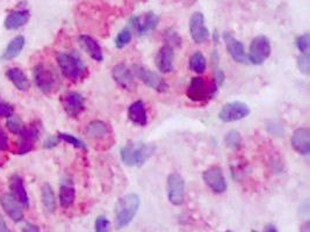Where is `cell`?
<instances>
[{
    "label": "cell",
    "instance_id": "5b68a950",
    "mask_svg": "<svg viewBox=\"0 0 310 232\" xmlns=\"http://www.w3.org/2000/svg\"><path fill=\"white\" fill-rule=\"evenodd\" d=\"M271 51H272V48H271L269 38L264 35L256 36L250 44L248 62L253 65H261L270 57Z\"/></svg>",
    "mask_w": 310,
    "mask_h": 232
},
{
    "label": "cell",
    "instance_id": "ac0fdd59",
    "mask_svg": "<svg viewBox=\"0 0 310 232\" xmlns=\"http://www.w3.org/2000/svg\"><path fill=\"white\" fill-rule=\"evenodd\" d=\"M292 147L300 154L307 156L310 152V130L308 128H299L293 132Z\"/></svg>",
    "mask_w": 310,
    "mask_h": 232
},
{
    "label": "cell",
    "instance_id": "8d00e7d4",
    "mask_svg": "<svg viewBox=\"0 0 310 232\" xmlns=\"http://www.w3.org/2000/svg\"><path fill=\"white\" fill-rule=\"evenodd\" d=\"M298 67L303 75L310 74V56L309 54H301L298 57Z\"/></svg>",
    "mask_w": 310,
    "mask_h": 232
},
{
    "label": "cell",
    "instance_id": "5bb4252c",
    "mask_svg": "<svg viewBox=\"0 0 310 232\" xmlns=\"http://www.w3.org/2000/svg\"><path fill=\"white\" fill-rule=\"evenodd\" d=\"M63 108L71 118H77L85 109V99L78 92H69L62 99Z\"/></svg>",
    "mask_w": 310,
    "mask_h": 232
},
{
    "label": "cell",
    "instance_id": "4316f807",
    "mask_svg": "<svg viewBox=\"0 0 310 232\" xmlns=\"http://www.w3.org/2000/svg\"><path fill=\"white\" fill-rule=\"evenodd\" d=\"M76 197V191L75 187L72 186L70 182H64L61 188H59V203H61L62 208L67 209L71 207L75 202Z\"/></svg>",
    "mask_w": 310,
    "mask_h": 232
},
{
    "label": "cell",
    "instance_id": "d4e9b609",
    "mask_svg": "<svg viewBox=\"0 0 310 232\" xmlns=\"http://www.w3.org/2000/svg\"><path fill=\"white\" fill-rule=\"evenodd\" d=\"M6 77L8 78V80L12 81V84L14 85L19 91H24V92L28 91L31 84H29L27 76L25 75V72L21 70V68L19 67L8 68L6 72Z\"/></svg>",
    "mask_w": 310,
    "mask_h": 232
},
{
    "label": "cell",
    "instance_id": "e575fe53",
    "mask_svg": "<svg viewBox=\"0 0 310 232\" xmlns=\"http://www.w3.org/2000/svg\"><path fill=\"white\" fill-rule=\"evenodd\" d=\"M295 44L301 54H309L310 49V35L308 33H304L302 35L296 37Z\"/></svg>",
    "mask_w": 310,
    "mask_h": 232
},
{
    "label": "cell",
    "instance_id": "cb8c5ba5",
    "mask_svg": "<svg viewBox=\"0 0 310 232\" xmlns=\"http://www.w3.org/2000/svg\"><path fill=\"white\" fill-rule=\"evenodd\" d=\"M86 135L92 140H105L110 135V128L107 123L96 120L88 123L86 128Z\"/></svg>",
    "mask_w": 310,
    "mask_h": 232
},
{
    "label": "cell",
    "instance_id": "8fae6325",
    "mask_svg": "<svg viewBox=\"0 0 310 232\" xmlns=\"http://www.w3.org/2000/svg\"><path fill=\"white\" fill-rule=\"evenodd\" d=\"M112 77L116 84L121 86L123 89L127 91H135V75L132 72V68L124 64H118L112 70Z\"/></svg>",
    "mask_w": 310,
    "mask_h": 232
},
{
    "label": "cell",
    "instance_id": "83f0119b",
    "mask_svg": "<svg viewBox=\"0 0 310 232\" xmlns=\"http://www.w3.org/2000/svg\"><path fill=\"white\" fill-rule=\"evenodd\" d=\"M42 203L43 207L46 208V210L50 214L55 213L56 210V197L54 194L53 188L49 183L43 184L42 187Z\"/></svg>",
    "mask_w": 310,
    "mask_h": 232
},
{
    "label": "cell",
    "instance_id": "30bf717a",
    "mask_svg": "<svg viewBox=\"0 0 310 232\" xmlns=\"http://www.w3.org/2000/svg\"><path fill=\"white\" fill-rule=\"evenodd\" d=\"M205 183L216 194H222L227 191V181L223 171L219 166H212L202 174Z\"/></svg>",
    "mask_w": 310,
    "mask_h": 232
},
{
    "label": "cell",
    "instance_id": "f546056e",
    "mask_svg": "<svg viewBox=\"0 0 310 232\" xmlns=\"http://www.w3.org/2000/svg\"><path fill=\"white\" fill-rule=\"evenodd\" d=\"M225 144L232 150H237L242 145V136L237 130H230L225 136Z\"/></svg>",
    "mask_w": 310,
    "mask_h": 232
},
{
    "label": "cell",
    "instance_id": "e0dca14e",
    "mask_svg": "<svg viewBox=\"0 0 310 232\" xmlns=\"http://www.w3.org/2000/svg\"><path fill=\"white\" fill-rule=\"evenodd\" d=\"M156 66L162 74H171L174 68V51L169 45H164L159 49L154 59Z\"/></svg>",
    "mask_w": 310,
    "mask_h": 232
},
{
    "label": "cell",
    "instance_id": "ab89813d",
    "mask_svg": "<svg viewBox=\"0 0 310 232\" xmlns=\"http://www.w3.org/2000/svg\"><path fill=\"white\" fill-rule=\"evenodd\" d=\"M58 142H59L58 137L50 136L49 138L45 142V148H46V149H53V148H55V147H57Z\"/></svg>",
    "mask_w": 310,
    "mask_h": 232
},
{
    "label": "cell",
    "instance_id": "6da1fadb",
    "mask_svg": "<svg viewBox=\"0 0 310 232\" xmlns=\"http://www.w3.org/2000/svg\"><path fill=\"white\" fill-rule=\"evenodd\" d=\"M156 151V147L143 142H130L122 147L120 151L121 160L124 165L130 167L143 166Z\"/></svg>",
    "mask_w": 310,
    "mask_h": 232
},
{
    "label": "cell",
    "instance_id": "f6af8a7d",
    "mask_svg": "<svg viewBox=\"0 0 310 232\" xmlns=\"http://www.w3.org/2000/svg\"><path fill=\"white\" fill-rule=\"evenodd\" d=\"M251 232H258V231H255V230H252V231H251Z\"/></svg>",
    "mask_w": 310,
    "mask_h": 232
},
{
    "label": "cell",
    "instance_id": "484cf974",
    "mask_svg": "<svg viewBox=\"0 0 310 232\" xmlns=\"http://www.w3.org/2000/svg\"><path fill=\"white\" fill-rule=\"evenodd\" d=\"M26 40L23 35L15 36L13 40L8 43L5 51L2 55L3 61H11V59L18 57L21 51H23L25 47Z\"/></svg>",
    "mask_w": 310,
    "mask_h": 232
},
{
    "label": "cell",
    "instance_id": "74e56055",
    "mask_svg": "<svg viewBox=\"0 0 310 232\" xmlns=\"http://www.w3.org/2000/svg\"><path fill=\"white\" fill-rule=\"evenodd\" d=\"M14 113V108L6 102L0 101V118H11Z\"/></svg>",
    "mask_w": 310,
    "mask_h": 232
},
{
    "label": "cell",
    "instance_id": "52a82bcc",
    "mask_svg": "<svg viewBox=\"0 0 310 232\" xmlns=\"http://www.w3.org/2000/svg\"><path fill=\"white\" fill-rule=\"evenodd\" d=\"M250 113L251 110L247 104L240 101H232L222 107L218 113V119L225 123H231L248 118Z\"/></svg>",
    "mask_w": 310,
    "mask_h": 232
},
{
    "label": "cell",
    "instance_id": "f1b7e54d",
    "mask_svg": "<svg viewBox=\"0 0 310 232\" xmlns=\"http://www.w3.org/2000/svg\"><path fill=\"white\" fill-rule=\"evenodd\" d=\"M189 68H191L192 71H194L195 74H204V72L206 71V67H207V61H206V57L204 55H202V53H200V51H196V53H194L192 55V57L189 58Z\"/></svg>",
    "mask_w": 310,
    "mask_h": 232
},
{
    "label": "cell",
    "instance_id": "9a60e30c",
    "mask_svg": "<svg viewBox=\"0 0 310 232\" xmlns=\"http://www.w3.org/2000/svg\"><path fill=\"white\" fill-rule=\"evenodd\" d=\"M223 40L226 42V47L231 58L234 59L236 63L240 64H247L248 62V56L245 54V48L243 43L239 40H237L231 33H225L223 34Z\"/></svg>",
    "mask_w": 310,
    "mask_h": 232
},
{
    "label": "cell",
    "instance_id": "d590c367",
    "mask_svg": "<svg viewBox=\"0 0 310 232\" xmlns=\"http://www.w3.org/2000/svg\"><path fill=\"white\" fill-rule=\"evenodd\" d=\"M94 230L96 232H110V222L106 216H100L97 217L96 223H94Z\"/></svg>",
    "mask_w": 310,
    "mask_h": 232
},
{
    "label": "cell",
    "instance_id": "bcb514c9",
    "mask_svg": "<svg viewBox=\"0 0 310 232\" xmlns=\"http://www.w3.org/2000/svg\"><path fill=\"white\" fill-rule=\"evenodd\" d=\"M227 232H231V231H227Z\"/></svg>",
    "mask_w": 310,
    "mask_h": 232
},
{
    "label": "cell",
    "instance_id": "836d02e7",
    "mask_svg": "<svg viewBox=\"0 0 310 232\" xmlns=\"http://www.w3.org/2000/svg\"><path fill=\"white\" fill-rule=\"evenodd\" d=\"M6 126L8 128V130H10L12 134H14V135H20L25 127L23 121H21L18 116H14V115H12L11 118L7 119Z\"/></svg>",
    "mask_w": 310,
    "mask_h": 232
},
{
    "label": "cell",
    "instance_id": "d6a6232c",
    "mask_svg": "<svg viewBox=\"0 0 310 232\" xmlns=\"http://www.w3.org/2000/svg\"><path fill=\"white\" fill-rule=\"evenodd\" d=\"M131 38H132L131 32L129 31V29H123V31L118 34V36L115 38V47L118 49H122L131 42Z\"/></svg>",
    "mask_w": 310,
    "mask_h": 232
},
{
    "label": "cell",
    "instance_id": "ee69618b",
    "mask_svg": "<svg viewBox=\"0 0 310 232\" xmlns=\"http://www.w3.org/2000/svg\"><path fill=\"white\" fill-rule=\"evenodd\" d=\"M265 232H278V230L275 229V226H274V225H269V226L265 229Z\"/></svg>",
    "mask_w": 310,
    "mask_h": 232
},
{
    "label": "cell",
    "instance_id": "f35d334b",
    "mask_svg": "<svg viewBox=\"0 0 310 232\" xmlns=\"http://www.w3.org/2000/svg\"><path fill=\"white\" fill-rule=\"evenodd\" d=\"M8 149V138L5 132L3 131V129L0 128V150L5 151Z\"/></svg>",
    "mask_w": 310,
    "mask_h": 232
},
{
    "label": "cell",
    "instance_id": "44dd1931",
    "mask_svg": "<svg viewBox=\"0 0 310 232\" xmlns=\"http://www.w3.org/2000/svg\"><path fill=\"white\" fill-rule=\"evenodd\" d=\"M128 118L131 123L139 127H145L148 123V114H146L145 106L143 101H135L129 106Z\"/></svg>",
    "mask_w": 310,
    "mask_h": 232
},
{
    "label": "cell",
    "instance_id": "7bdbcfd3",
    "mask_svg": "<svg viewBox=\"0 0 310 232\" xmlns=\"http://www.w3.org/2000/svg\"><path fill=\"white\" fill-rule=\"evenodd\" d=\"M300 232H310V223L309 222H305L304 224L302 226H301Z\"/></svg>",
    "mask_w": 310,
    "mask_h": 232
},
{
    "label": "cell",
    "instance_id": "7402d4cb",
    "mask_svg": "<svg viewBox=\"0 0 310 232\" xmlns=\"http://www.w3.org/2000/svg\"><path fill=\"white\" fill-rule=\"evenodd\" d=\"M79 44L81 45L86 53H87L91 58L97 62H102L103 61V55H102V49L99 43L94 40L93 37L88 35H80L79 36Z\"/></svg>",
    "mask_w": 310,
    "mask_h": 232
},
{
    "label": "cell",
    "instance_id": "4dcf8cb0",
    "mask_svg": "<svg viewBox=\"0 0 310 232\" xmlns=\"http://www.w3.org/2000/svg\"><path fill=\"white\" fill-rule=\"evenodd\" d=\"M57 137H58L59 141L65 142V143L72 145L73 148L81 149V150H86V149H87V147H86V144L84 143L83 141H80L79 138H77V137H75L73 135L65 134V132H58Z\"/></svg>",
    "mask_w": 310,
    "mask_h": 232
},
{
    "label": "cell",
    "instance_id": "603a6c76",
    "mask_svg": "<svg viewBox=\"0 0 310 232\" xmlns=\"http://www.w3.org/2000/svg\"><path fill=\"white\" fill-rule=\"evenodd\" d=\"M10 188L12 191L11 194L14 196L15 199L24 205V207L27 208L29 205V199H28L27 192H26L23 179H21V177H19L18 174H14L11 177Z\"/></svg>",
    "mask_w": 310,
    "mask_h": 232
},
{
    "label": "cell",
    "instance_id": "277c9868",
    "mask_svg": "<svg viewBox=\"0 0 310 232\" xmlns=\"http://www.w3.org/2000/svg\"><path fill=\"white\" fill-rule=\"evenodd\" d=\"M217 88L218 87L214 81L212 84H208L205 78H201V77H194V78H192L191 83L188 85L186 94L189 100L201 102V101L209 100V99L216 93Z\"/></svg>",
    "mask_w": 310,
    "mask_h": 232
},
{
    "label": "cell",
    "instance_id": "8992f818",
    "mask_svg": "<svg viewBox=\"0 0 310 232\" xmlns=\"http://www.w3.org/2000/svg\"><path fill=\"white\" fill-rule=\"evenodd\" d=\"M132 72H134L135 77H137L142 83L145 84L148 87L154 89V91L159 93H165L169 89V85H167L166 81L161 76H158L156 72L149 70V68L136 65L132 67Z\"/></svg>",
    "mask_w": 310,
    "mask_h": 232
},
{
    "label": "cell",
    "instance_id": "3957f363",
    "mask_svg": "<svg viewBox=\"0 0 310 232\" xmlns=\"http://www.w3.org/2000/svg\"><path fill=\"white\" fill-rule=\"evenodd\" d=\"M57 63L64 77L71 81L83 79L87 74V68L84 62L73 53L59 54L57 56Z\"/></svg>",
    "mask_w": 310,
    "mask_h": 232
},
{
    "label": "cell",
    "instance_id": "d6986e66",
    "mask_svg": "<svg viewBox=\"0 0 310 232\" xmlns=\"http://www.w3.org/2000/svg\"><path fill=\"white\" fill-rule=\"evenodd\" d=\"M38 129L35 126L24 127L23 131H21L20 141H19V154H25L32 151L34 148V143L38 140Z\"/></svg>",
    "mask_w": 310,
    "mask_h": 232
},
{
    "label": "cell",
    "instance_id": "1f68e13d",
    "mask_svg": "<svg viewBox=\"0 0 310 232\" xmlns=\"http://www.w3.org/2000/svg\"><path fill=\"white\" fill-rule=\"evenodd\" d=\"M164 40L166 42V45L171 47L172 49L174 48H179L180 45H182V37L178 35V33L173 29H166L164 33Z\"/></svg>",
    "mask_w": 310,
    "mask_h": 232
},
{
    "label": "cell",
    "instance_id": "ba28073f",
    "mask_svg": "<svg viewBox=\"0 0 310 232\" xmlns=\"http://www.w3.org/2000/svg\"><path fill=\"white\" fill-rule=\"evenodd\" d=\"M34 80H35L37 88L45 94L54 92L56 85H57V77L55 76L53 70H50L43 64H38L34 68Z\"/></svg>",
    "mask_w": 310,
    "mask_h": 232
},
{
    "label": "cell",
    "instance_id": "2e32d148",
    "mask_svg": "<svg viewBox=\"0 0 310 232\" xmlns=\"http://www.w3.org/2000/svg\"><path fill=\"white\" fill-rule=\"evenodd\" d=\"M0 204L7 216L14 222H20L24 218V210L21 208L20 202L13 196L11 193H6L0 196Z\"/></svg>",
    "mask_w": 310,
    "mask_h": 232
},
{
    "label": "cell",
    "instance_id": "7a4b0ae2",
    "mask_svg": "<svg viewBox=\"0 0 310 232\" xmlns=\"http://www.w3.org/2000/svg\"><path fill=\"white\" fill-rule=\"evenodd\" d=\"M141 205V199L137 194H127L119 200L118 205L115 209V225L118 229L130 224L134 220L137 212H139Z\"/></svg>",
    "mask_w": 310,
    "mask_h": 232
},
{
    "label": "cell",
    "instance_id": "b9f144b4",
    "mask_svg": "<svg viewBox=\"0 0 310 232\" xmlns=\"http://www.w3.org/2000/svg\"><path fill=\"white\" fill-rule=\"evenodd\" d=\"M0 232H12L2 215H0Z\"/></svg>",
    "mask_w": 310,
    "mask_h": 232
},
{
    "label": "cell",
    "instance_id": "9c48e42d",
    "mask_svg": "<svg viewBox=\"0 0 310 232\" xmlns=\"http://www.w3.org/2000/svg\"><path fill=\"white\" fill-rule=\"evenodd\" d=\"M167 199L173 205H182L185 200V180L179 173H171L166 182Z\"/></svg>",
    "mask_w": 310,
    "mask_h": 232
},
{
    "label": "cell",
    "instance_id": "4fadbf2b",
    "mask_svg": "<svg viewBox=\"0 0 310 232\" xmlns=\"http://www.w3.org/2000/svg\"><path fill=\"white\" fill-rule=\"evenodd\" d=\"M159 24V18L152 12L145 13L142 16H134L130 20V26L134 28L137 35L143 36L149 32L154 31Z\"/></svg>",
    "mask_w": 310,
    "mask_h": 232
},
{
    "label": "cell",
    "instance_id": "60d3db41",
    "mask_svg": "<svg viewBox=\"0 0 310 232\" xmlns=\"http://www.w3.org/2000/svg\"><path fill=\"white\" fill-rule=\"evenodd\" d=\"M24 232H40V229H38V226L32 224V223H26V225L24 226Z\"/></svg>",
    "mask_w": 310,
    "mask_h": 232
},
{
    "label": "cell",
    "instance_id": "ffe728a7",
    "mask_svg": "<svg viewBox=\"0 0 310 232\" xmlns=\"http://www.w3.org/2000/svg\"><path fill=\"white\" fill-rule=\"evenodd\" d=\"M31 19V13L27 10H16L8 13L5 19V28L7 31H16L28 22Z\"/></svg>",
    "mask_w": 310,
    "mask_h": 232
},
{
    "label": "cell",
    "instance_id": "7c38bea8",
    "mask_svg": "<svg viewBox=\"0 0 310 232\" xmlns=\"http://www.w3.org/2000/svg\"><path fill=\"white\" fill-rule=\"evenodd\" d=\"M189 33L193 41L197 44L205 43L209 38V31L205 25V16L201 12L193 13L189 19Z\"/></svg>",
    "mask_w": 310,
    "mask_h": 232
}]
</instances>
